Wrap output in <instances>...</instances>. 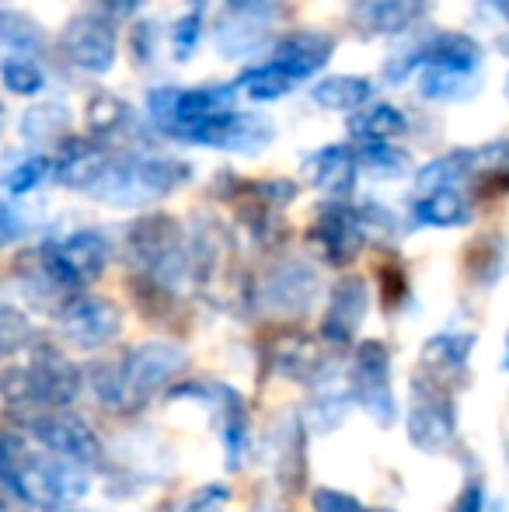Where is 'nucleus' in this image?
I'll list each match as a JSON object with an SVG mask.
<instances>
[{
    "label": "nucleus",
    "mask_w": 509,
    "mask_h": 512,
    "mask_svg": "<svg viewBox=\"0 0 509 512\" xmlns=\"http://www.w3.org/2000/svg\"><path fill=\"white\" fill-rule=\"evenodd\" d=\"M189 178L192 164L182 161V157L154 154V150H123V154L109 157V164L88 189V196L105 206L136 209L178 192Z\"/></svg>",
    "instance_id": "f257e3e1"
},
{
    "label": "nucleus",
    "mask_w": 509,
    "mask_h": 512,
    "mask_svg": "<svg viewBox=\"0 0 509 512\" xmlns=\"http://www.w3.org/2000/svg\"><path fill=\"white\" fill-rule=\"evenodd\" d=\"M60 53L81 74L105 77L116 67V56H119V35L112 18L105 11L70 18L60 32Z\"/></svg>",
    "instance_id": "f03ea898"
},
{
    "label": "nucleus",
    "mask_w": 509,
    "mask_h": 512,
    "mask_svg": "<svg viewBox=\"0 0 509 512\" xmlns=\"http://www.w3.org/2000/svg\"><path fill=\"white\" fill-rule=\"evenodd\" d=\"M276 21V0H224L220 18L213 25L217 53L227 60H245L252 56Z\"/></svg>",
    "instance_id": "7ed1b4c3"
},
{
    "label": "nucleus",
    "mask_w": 509,
    "mask_h": 512,
    "mask_svg": "<svg viewBox=\"0 0 509 512\" xmlns=\"http://www.w3.org/2000/svg\"><path fill=\"white\" fill-rule=\"evenodd\" d=\"M272 140H276V126H272L269 115L227 108V112H220L217 119H210L192 136V147L227 150V154H238V157H258Z\"/></svg>",
    "instance_id": "20e7f679"
},
{
    "label": "nucleus",
    "mask_w": 509,
    "mask_h": 512,
    "mask_svg": "<svg viewBox=\"0 0 509 512\" xmlns=\"http://www.w3.org/2000/svg\"><path fill=\"white\" fill-rule=\"evenodd\" d=\"M367 223L360 206H349L346 199H328L321 206L318 220L311 227V241L318 244L321 258L332 265H349L367 244Z\"/></svg>",
    "instance_id": "39448f33"
},
{
    "label": "nucleus",
    "mask_w": 509,
    "mask_h": 512,
    "mask_svg": "<svg viewBox=\"0 0 509 512\" xmlns=\"http://www.w3.org/2000/svg\"><path fill=\"white\" fill-rule=\"evenodd\" d=\"M105 262H109V241L98 230H77L46 248V272L67 286H84L98 279Z\"/></svg>",
    "instance_id": "423d86ee"
},
{
    "label": "nucleus",
    "mask_w": 509,
    "mask_h": 512,
    "mask_svg": "<svg viewBox=\"0 0 509 512\" xmlns=\"http://www.w3.org/2000/svg\"><path fill=\"white\" fill-rule=\"evenodd\" d=\"M429 14V0H353L349 25L363 39H405L422 28Z\"/></svg>",
    "instance_id": "0eeeda50"
},
{
    "label": "nucleus",
    "mask_w": 509,
    "mask_h": 512,
    "mask_svg": "<svg viewBox=\"0 0 509 512\" xmlns=\"http://www.w3.org/2000/svg\"><path fill=\"white\" fill-rule=\"evenodd\" d=\"M419 60L422 67H454L471 70V74H485L489 63V42L475 32L464 28H419Z\"/></svg>",
    "instance_id": "6e6552de"
},
{
    "label": "nucleus",
    "mask_w": 509,
    "mask_h": 512,
    "mask_svg": "<svg viewBox=\"0 0 509 512\" xmlns=\"http://www.w3.org/2000/svg\"><path fill=\"white\" fill-rule=\"evenodd\" d=\"M335 56V35L321 32V28H297L286 32L272 42L269 63H276L279 70L293 77V81H311L314 74L328 67V60Z\"/></svg>",
    "instance_id": "1a4fd4ad"
},
{
    "label": "nucleus",
    "mask_w": 509,
    "mask_h": 512,
    "mask_svg": "<svg viewBox=\"0 0 509 512\" xmlns=\"http://www.w3.org/2000/svg\"><path fill=\"white\" fill-rule=\"evenodd\" d=\"M412 223L433 230H461L478 216V196L471 185H443V189L412 192Z\"/></svg>",
    "instance_id": "9d476101"
},
{
    "label": "nucleus",
    "mask_w": 509,
    "mask_h": 512,
    "mask_svg": "<svg viewBox=\"0 0 509 512\" xmlns=\"http://www.w3.org/2000/svg\"><path fill=\"white\" fill-rule=\"evenodd\" d=\"M129 255L143 269H164V265L182 262V227L175 216L147 213L129 227L126 234Z\"/></svg>",
    "instance_id": "9b49d317"
},
{
    "label": "nucleus",
    "mask_w": 509,
    "mask_h": 512,
    "mask_svg": "<svg viewBox=\"0 0 509 512\" xmlns=\"http://www.w3.org/2000/svg\"><path fill=\"white\" fill-rule=\"evenodd\" d=\"M112 150L95 136H74L70 133L63 143L53 147V182L67 185V189L88 192L98 182V175L109 164Z\"/></svg>",
    "instance_id": "f8f14e48"
},
{
    "label": "nucleus",
    "mask_w": 509,
    "mask_h": 512,
    "mask_svg": "<svg viewBox=\"0 0 509 512\" xmlns=\"http://www.w3.org/2000/svg\"><path fill=\"white\" fill-rule=\"evenodd\" d=\"M304 171L314 189H321L332 199H349L360 178V154L356 143H325L314 154L304 157Z\"/></svg>",
    "instance_id": "ddd939ff"
},
{
    "label": "nucleus",
    "mask_w": 509,
    "mask_h": 512,
    "mask_svg": "<svg viewBox=\"0 0 509 512\" xmlns=\"http://www.w3.org/2000/svg\"><path fill=\"white\" fill-rule=\"evenodd\" d=\"M485 91V74L454 67H422L415 74V95L429 105H468Z\"/></svg>",
    "instance_id": "4468645a"
},
{
    "label": "nucleus",
    "mask_w": 509,
    "mask_h": 512,
    "mask_svg": "<svg viewBox=\"0 0 509 512\" xmlns=\"http://www.w3.org/2000/svg\"><path fill=\"white\" fill-rule=\"evenodd\" d=\"M349 140L356 147L363 143H394V140H405L408 129H412V119L401 105L394 102H367L356 112H349Z\"/></svg>",
    "instance_id": "2eb2a0df"
},
{
    "label": "nucleus",
    "mask_w": 509,
    "mask_h": 512,
    "mask_svg": "<svg viewBox=\"0 0 509 512\" xmlns=\"http://www.w3.org/2000/svg\"><path fill=\"white\" fill-rule=\"evenodd\" d=\"M471 192L478 196V203L509 196V133L482 140L475 147V178H471Z\"/></svg>",
    "instance_id": "dca6fc26"
},
{
    "label": "nucleus",
    "mask_w": 509,
    "mask_h": 512,
    "mask_svg": "<svg viewBox=\"0 0 509 512\" xmlns=\"http://www.w3.org/2000/svg\"><path fill=\"white\" fill-rule=\"evenodd\" d=\"M70 122H74V115H70V108L63 102H35L32 108H25V115L18 119V136L28 147L49 150L67 140Z\"/></svg>",
    "instance_id": "f3484780"
},
{
    "label": "nucleus",
    "mask_w": 509,
    "mask_h": 512,
    "mask_svg": "<svg viewBox=\"0 0 509 512\" xmlns=\"http://www.w3.org/2000/svg\"><path fill=\"white\" fill-rule=\"evenodd\" d=\"M471 178H475V147H450L415 168L412 192L443 189V185H471Z\"/></svg>",
    "instance_id": "a211bd4d"
},
{
    "label": "nucleus",
    "mask_w": 509,
    "mask_h": 512,
    "mask_svg": "<svg viewBox=\"0 0 509 512\" xmlns=\"http://www.w3.org/2000/svg\"><path fill=\"white\" fill-rule=\"evenodd\" d=\"M84 126H88V136H95V140H102L109 147L112 140L126 136L136 126V112L133 105L112 95V91H95L88 98V105H84Z\"/></svg>",
    "instance_id": "6ab92c4d"
},
{
    "label": "nucleus",
    "mask_w": 509,
    "mask_h": 512,
    "mask_svg": "<svg viewBox=\"0 0 509 512\" xmlns=\"http://www.w3.org/2000/svg\"><path fill=\"white\" fill-rule=\"evenodd\" d=\"M374 95H377L374 77H363V74H332V77H321L311 88L314 105L325 108V112H356V108L374 102Z\"/></svg>",
    "instance_id": "aec40b11"
},
{
    "label": "nucleus",
    "mask_w": 509,
    "mask_h": 512,
    "mask_svg": "<svg viewBox=\"0 0 509 512\" xmlns=\"http://www.w3.org/2000/svg\"><path fill=\"white\" fill-rule=\"evenodd\" d=\"M46 46V28L32 14L0 7V60H7V56H42Z\"/></svg>",
    "instance_id": "412c9836"
},
{
    "label": "nucleus",
    "mask_w": 509,
    "mask_h": 512,
    "mask_svg": "<svg viewBox=\"0 0 509 512\" xmlns=\"http://www.w3.org/2000/svg\"><path fill=\"white\" fill-rule=\"evenodd\" d=\"M360 154V175L374 178V182H405L415 175V157L412 150H405L398 140L394 143H363L356 147Z\"/></svg>",
    "instance_id": "4be33fe9"
},
{
    "label": "nucleus",
    "mask_w": 509,
    "mask_h": 512,
    "mask_svg": "<svg viewBox=\"0 0 509 512\" xmlns=\"http://www.w3.org/2000/svg\"><path fill=\"white\" fill-rule=\"evenodd\" d=\"M46 178H53V154L46 150H21L4 171H0V185H4L11 196H28V192L39 189Z\"/></svg>",
    "instance_id": "5701e85b"
},
{
    "label": "nucleus",
    "mask_w": 509,
    "mask_h": 512,
    "mask_svg": "<svg viewBox=\"0 0 509 512\" xmlns=\"http://www.w3.org/2000/svg\"><path fill=\"white\" fill-rule=\"evenodd\" d=\"M234 84H238V91H245L252 102H279V98H286L297 88V81H293L286 70H279L276 63H255V67L241 70V77Z\"/></svg>",
    "instance_id": "b1692460"
},
{
    "label": "nucleus",
    "mask_w": 509,
    "mask_h": 512,
    "mask_svg": "<svg viewBox=\"0 0 509 512\" xmlns=\"http://www.w3.org/2000/svg\"><path fill=\"white\" fill-rule=\"evenodd\" d=\"M363 310H367V283L356 276L342 279V283L335 286L332 310H328V331L335 328V335L346 338L349 331H353V324L363 317Z\"/></svg>",
    "instance_id": "393cba45"
},
{
    "label": "nucleus",
    "mask_w": 509,
    "mask_h": 512,
    "mask_svg": "<svg viewBox=\"0 0 509 512\" xmlns=\"http://www.w3.org/2000/svg\"><path fill=\"white\" fill-rule=\"evenodd\" d=\"M0 84L11 95L35 98L46 88V70H42L39 56H7V60H0Z\"/></svg>",
    "instance_id": "a878e982"
},
{
    "label": "nucleus",
    "mask_w": 509,
    "mask_h": 512,
    "mask_svg": "<svg viewBox=\"0 0 509 512\" xmlns=\"http://www.w3.org/2000/svg\"><path fill=\"white\" fill-rule=\"evenodd\" d=\"M203 25H206V0H192L189 11L171 25V53H175L178 63H185L196 53L199 39H203Z\"/></svg>",
    "instance_id": "bb28decb"
},
{
    "label": "nucleus",
    "mask_w": 509,
    "mask_h": 512,
    "mask_svg": "<svg viewBox=\"0 0 509 512\" xmlns=\"http://www.w3.org/2000/svg\"><path fill=\"white\" fill-rule=\"evenodd\" d=\"M475 21L509 60V0H475Z\"/></svg>",
    "instance_id": "cd10ccee"
},
{
    "label": "nucleus",
    "mask_w": 509,
    "mask_h": 512,
    "mask_svg": "<svg viewBox=\"0 0 509 512\" xmlns=\"http://www.w3.org/2000/svg\"><path fill=\"white\" fill-rule=\"evenodd\" d=\"M241 189H245V196L276 209L297 199V182H290V178H258V182H241Z\"/></svg>",
    "instance_id": "c85d7f7f"
},
{
    "label": "nucleus",
    "mask_w": 509,
    "mask_h": 512,
    "mask_svg": "<svg viewBox=\"0 0 509 512\" xmlns=\"http://www.w3.org/2000/svg\"><path fill=\"white\" fill-rule=\"evenodd\" d=\"M154 46H157V25L154 21H140L133 28V63L150 67L154 63Z\"/></svg>",
    "instance_id": "c756f323"
},
{
    "label": "nucleus",
    "mask_w": 509,
    "mask_h": 512,
    "mask_svg": "<svg viewBox=\"0 0 509 512\" xmlns=\"http://www.w3.org/2000/svg\"><path fill=\"white\" fill-rule=\"evenodd\" d=\"M21 237V220L18 213L11 209V203H7L4 196H0V248H7L11 241H18Z\"/></svg>",
    "instance_id": "7c9ffc66"
},
{
    "label": "nucleus",
    "mask_w": 509,
    "mask_h": 512,
    "mask_svg": "<svg viewBox=\"0 0 509 512\" xmlns=\"http://www.w3.org/2000/svg\"><path fill=\"white\" fill-rule=\"evenodd\" d=\"M143 4H147V0H102V11L109 14L112 21H119V18H133Z\"/></svg>",
    "instance_id": "2f4dec72"
},
{
    "label": "nucleus",
    "mask_w": 509,
    "mask_h": 512,
    "mask_svg": "<svg viewBox=\"0 0 509 512\" xmlns=\"http://www.w3.org/2000/svg\"><path fill=\"white\" fill-rule=\"evenodd\" d=\"M454 512H485V492H482V485H471L468 492L461 495V502H457Z\"/></svg>",
    "instance_id": "473e14b6"
},
{
    "label": "nucleus",
    "mask_w": 509,
    "mask_h": 512,
    "mask_svg": "<svg viewBox=\"0 0 509 512\" xmlns=\"http://www.w3.org/2000/svg\"><path fill=\"white\" fill-rule=\"evenodd\" d=\"M503 366L509 370V331H506V345H503Z\"/></svg>",
    "instance_id": "72a5a7b5"
},
{
    "label": "nucleus",
    "mask_w": 509,
    "mask_h": 512,
    "mask_svg": "<svg viewBox=\"0 0 509 512\" xmlns=\"http://www.w3.org/2000/svg\"><path fill=\"white\" fill-rule=\"evenodd\" d=\"M4 126H7V108L0 102V133H4Z\"/></svg>",
    "instance_id": "f704fd0d"
},
{
    "label": "nucleus",
    "mask_w": 509,
    "mask_h": 512,
    "mask_svg": "<svg viewBox=\"0 0 509 512\" xmlns=\"http://www.w3.org/2000/svg\"><path fill=\"white\" fill-rule=\"evenodd\" d=\"M503 98H506V105H509V67H506V77H503Z\"/></svg>",
    "instance_id": "c9c22d12"
},
{
    "label": "nucleus",
    "mask_w": 509,
    "mask_h": 512,
    "mask_svg": "<svg viewBox=\"0 0 509 512\" xmlns=\"http://www.w3.org/2000/svg\"><path fill=\"white\" fill-rule=\"evenodd\" d=\"M0 4H7V0H0Z\"/></svg>",
    "instance_id": "e433bc0d"
}]
</instances>
